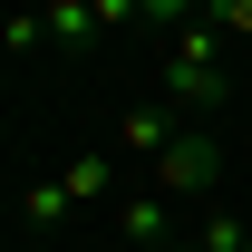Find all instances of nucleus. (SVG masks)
<instances>
[{
    "mask_svg": "<svg viewBox=\"0 0 252 252\" xmlns=\"http://www.w3.org/2000/svg\"><path fill=\"white\" fill-rule=\"evenodd\" d=\"M175 136H185V126H175V107H126V117H117V146H126V156H146V165H156Z\"/></svg>",
    "mask_w": 252,
    "mask_h": 252,
    "instance_id": "7ed1b4c3",
    "label": "nucleus"
},
{
    "mask_svg": "<svg viewBox=\"0 0 252 252\" xmlns=\"http://www.w3.org/2000/svg\"><path fill=\"white\" fill-rule=\"evenodd\" d=\"M165 252H204V243H165Z\"/></svg>",
    "mask_w": 252,
    "mask_h": 252,
    "instance_id": "f8f14e48",
    "label": "nucleus"
},
{
    "mask_svg": "<svg viewBox=\"0 0 252 252\" xmlns=\"http://www.w3.org/2000/svg\"><path fill=\"white\" fill-rule=\"evenodd\" d=\"M165 233H175V223H165V204H126V243L165 252Z\"/></svg>",
    "mask_w": 252,
    "mask_h": 252,
    "instance_id": "39448f33",
    "label": "nucleus"
},
{
    "mask_svg": "<svg viewBox=\"0 0 252 252\" xmlns=\"http://www.w3.org/2000/svg\"><path fill=\"white\" fill-rule=\"evenodd\" d=\"M59 185L78 194V204H97V194L117 185V165H107V156H68V175H59Z\"/></svg>",
    "mask_w": 252,
    "mask_h": 252,
    "instance_id": "20e7f679",
    "label": "nucleus"
},
{
    "mask_svg": "<svg viewBox=\"0 0 252 252\" xmlns=\"http://www.w3.org/2000/svg\"><path fill=\"white\" fill-rule=\"evenodd\" d=\"M214 185H223V146L204 136V126H185V136L156 156V194H165V204H175V194L194 204V194H214Z\"/></svg>",
    "mask_w": 252,
    "mask_h": 252,
    "instance_id": "f03ea898",
    "label": "nucleus"
},
{
    "mask_svg": "<svg viewBox=\"0 0 252 252\" xmlns=\"http://www.w3.org/2000/svg\"><path fill=\"white\" fill-rule=\"evenodd\" d=\"M146 20H165V30H175V20H204V0H146Z\"/></svg>",
    "mask_w": 252,
    "mask_h": 252,
    "instance_id": "9b49d317",
    "label": "nucleus"
},
{
    "mask_svg": "<svg viewBox=\"0 0 252 252\" xmlns=\"http://www.w3.org/2000/svg\"><path fill=\"white\" fill-rule=\"evenodd\" d=\"M243 233H252L243 214H214V223H204V233H194V243H204V252H243Z\"/></svg>",
    "mask_w": 252,
    "mask_h": 252,
    "instance_id": "1a4fd4ad",
    "label": "nucleus"
},
{
    "mask_svg": "<svg viewBox=\"0 0 252 252\" xmlns=\"http://www.w3.org/2000/svg\"><path fill=\"white\" fill-rule=\"evenodd\" d=\"M204 20H214L223 39H252V0H204Z\"/></svg>",
    "mask_w": 252,
    "mask_h": 252,
    "instance_id": "6e6552de",
    "label": "nucleus"
},
{
    "mask_svg": "<svg viewBox=\"0 0 252 252\" xmlns=\"http://www.w3.org/2000/svg\"><path fill=\"white\" fill-rule=\"evenodd\" d=\"M223 49H233V39H223L214 20H194V30L175 39V49H165V107H185V117H223V107H233Z\"/></svg>",
    "mask_w": 252,
    "mask_h": 252,
    "instance_id": "f257e3e1",
    "label": "nucleus"
},
{
    "mask_svg": "<svg viewBox=\"0 0 252 252\" xmlns=\"http://www.w3.org/2000/svg\"><path fill=\"white\" fill-rule=\"evenodd\" d=\"M97 30V0H49V39H88Z\"/></svg>",
    "mask_w": 252,
    "mask_h": 252,
    "instance_id": "423d86ee",
    "label": "nucleus"
},
{
    "mask_svg": "<svg viewBox=\"0 0 252 252\" xmlns=\"http://www.w3.org/2000/svg\"><path fill=\"white\" fill-rule=\"evenodd\" d=\"M68 204H78V194H68V185H30V194H20V223H59Z\"/></svg>",
    "mask_w": 252,
    "mask_h": 252,
    "instance_id": "0eeeda50",
    "label": "nucleus"
},
{
    "mask_svg": "<svg viewBox=\"0 0 252 252\" xmlns=\"http://www.w3.org/2000/svg\"><path fill=\"white\" fill-rule=\"evenodd\" d=\"M243 252H252V233H243Z\"/></svg>",
    "mask_w": 252,
    "mask_h": 252,
    "instance_id": "ddd939ff",
    "label": "nucleus"
},
{
    "mask_svg": "<svg viewBox=\"0 0 252 252\" xmlns=\"http://www.w3.org/2000/svg\"><path fill=\"white\" fill-rule=\"evenodd\" d=\"M0 39H10V49H39V39H49V10H10V30H0Z\"/></svg>",
    "mask_w": 252,
    "mask_h": 252,
    "instance_id": "9d476101",
    "label": "nucleus"
}]
</instances>
